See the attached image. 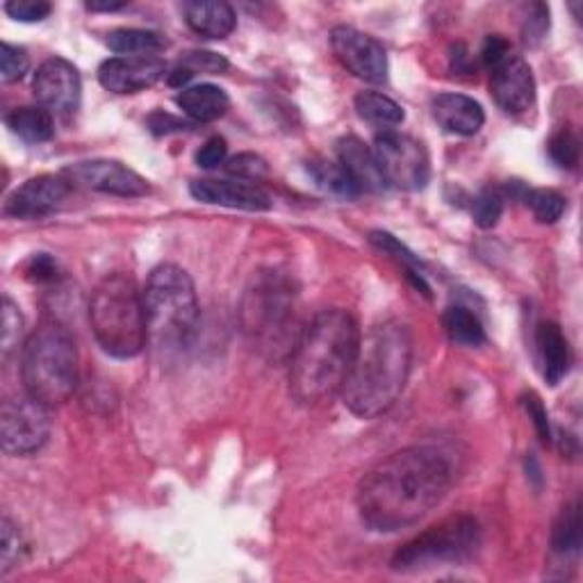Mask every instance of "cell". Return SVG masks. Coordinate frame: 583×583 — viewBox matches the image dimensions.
Instances as JSON below:
<instances>
[{
  "instance_id": "44dd1931",
  "label": "cell",
  "mask_w": 583,
  "mask_h": 583,
  "mask_svg": "<svg viewBox=\"0 0 583 583\" xmlns=\"http://www.w3.org/2000/svg\"><path fill=\"white\" fill-rule=\"evenodd\" d=\"M537 353H541L543 376L549 386H558L570 372L572 365V351L570 342L554 322H543L535 333Z\"/></svg>"
},
{
  "instance_id": "277c9868",
  "label": "cell",
  "mask_w": 583,
  "mask_h": 583,
  "mask_svg": "<svg viewBox=\"0 0 583 583\" xmlns=\"http://www.w3.org/2000/svg\"><path fill=\"white\" fill-rule=\"evenodd\" d=\"M89 324L101 349L119 361L140 355L148 340L144 297L128 274H107L89 299Z\"/></svg>"
},
{
  "instance_id": "2e32d148",
  "label": "cell",
  "mask_w": 583,
  "mask_h": 583,
  "mask_svg": "<svg viewBox=\"0 0 583 583\" xmlns=\"http://www.w3.org/2000/svg\"><path fill=\"white\" fill-rule=\"evenodd\" d=\"M490 92L506 115H522L535 103V78L520 57H508L490 72Z\"/></svg>"
},
{
  "instance_id": "ac0fdd59",
  "label": "cell",
  "mask_w": 583,
  "mask_h": 583,
  "mask_svg": "<svg viewBox=\"0 0 583 583\" xmlns=\"http://www.w3.org/2000/svg\"><path fill=\"white\" fill-rule=\"evenodd\" d=\"M431 112L442 130L461 134V138H472L485 124V112L481 103L456 92L436 96L431 103Z\"/></svg>"
},
{
  "instance_id": "484cf974",
  "label": "cell",
  "mask_w": 583,
  "mask_h": 583,
  "mask_svg": "<svg viewBox=\"0 0 583 583\" xmlns=\"http://www.w3.org/2000/svg\"><path fill=\"white\" fill-rule=\"evenodd\" d=\"M355 109H358V115H361V119L370 121L372 126L386 128V130L403 124V119H406V115H403V107L380 92L358 94Z\"/></svg>"
},
{
  "instance_id": "3957f363",
  "label": "cell",
  "mask_w": 583,
  "mask_h": 583,
  "mask_svg": "<svg viewBox=\"0 0 583 583\" xmlns=\"http://www.w3.org/2000/svg\"><path fill=\"white\" fill-rule=\"evenodd\" d=\"M413 367V335L406 324L388 320L361 340L355 363L345 380L342 399L361 419L386 415L399 401Z\"/></svg>"
},
{
  "instance_id": "7402d4cb",
  "label": "cell",
  "mask_w": 583,
  "mask_h": 583,
  "mask_svg": "<svg viewBox=\"0 0 583 583\" xmlns=\"http://www.w3.org/2000/svg\"><path fill=\"white\" fill-rule=\"evenodd\" d=\"M176 105L196 124H212L226 115L231 107L229 94L217 85H194L181 89L176 96Z\"/></svg>"
},
{
  "instance_id": "f546056e",
  "label": "cell",
  "mask_w": 583,
  "mask_h": 583,
  "mask_svg": "<svg viewBox=\"0 0 583 583\" xmlns=\"http://www.w3.org/2000/svg\"><path fill=\"white\" fill-rule=\"evenodd\" d=\"M370 239H372L374 246H378L380 251H384V254H388V256L397 258L399 262L406 264V267H409V272H411V276H413V281H415V285L424 289V295H429V285L424 283V276L419 274V264H422V262L406 249V246H403L394 235H390V233H386V231H374Z\"/></svg>"
},
{
  "instance_id": "4316f807",
  "label": "cell",
  "mask_w": 583,
  "mask_h": 583,
  "mask_svg": "<svg viewBox=\"0 0 583 583\" xmlns=\"http://www.w3.org/2000/svg\"><path fill=\"white\" fill-rule=\"evenodd\" d=\"M552 549L558 556H576L581 549V504L579 500L560 510L552 529Z\"/></svg>"
},
{
  "instance_id": "e0dca14e",
  "label": "cell",
  "mask_w": 583,
  "mask_h": 583,
  "mask_svg": "<svg viewBox=\"0 0 583 583\" xmlns=\"http://www.w3.org/2000/svg\"><path fill=\"white\" fill-rule=\"evenodd\" d=\"M190 194L208 206H221L246 212H264L272 208V196L260 185L246 181H215V178H200L190 183Z\"/></svg>"
},
{
  "instance_id": "7a4b0ae2",
  "label": "cell",
  "mask_w": 583,
  "mask_h": 583,
  "mask_svg": "<svg viewBox=\"0 0 583 583\" xmlns=\"http://www.w3.org/2000/svg\"><path fill=\"white\" fill-rule=\"evenodd\" d=\"M361 340V328L351 312L340 308L318 312L292 347V397L306 406H315L342 392Z\"/></svg>"
},
{
  "instance_id": "8d00e7d4",
  "label": "cell",
  "mask_w": 583,
  "mask_h": 583,
  "mask_svg": "<svg viewBox=\"0 0 583 583\" xmlns=\"http://www.w3.org/2000/svg\"><path fill=\"white\" fill-rule=\"evenodd\" d=\"M5 12L21 24H39L53 12V5L47 0H10Z\"/></svg>"
},
{
  "instance_id": "9c48e42d",
  "label": "cell",
  "mask_w": 583,
  "mask_h": 583,
  "mask_svg": "<svg viewBox=\"0 0 583 583\" xmlns=\"http://www.w3.org/2000/svg\"><path fill=\"white\" fill-rule=\"evenodd\" d=\"M374 158L386 185L401 192H419L431 181V160L424 144L411 134L384 130L374 142Z\"/></svg>"
},
{
  "instance_id": "60d3db41",
  "label": "cell",
  "mask_w": 583,
  "mask_h": 583,
  "mask_svg": "<svg viewBox=\"0 0 583 583\" xmlns=\"http://www.w3.org/2000/svg\"><path fill=\"white\" fill-rule=\"evenodd\" d=\"M226 155H229L226 140L219 138V134H215V138H210L204 146L198 148V153H196V165L200 169H215V167L226 163Z\"/></svg>"
},
{
  "instance_id": "7bdbcfd3",
  "label": "cell",
  "mask_w": 583,
  "mask_h": 583,
  "mask_svg": "<svg viewBox=\"0 0 583 583\" xmlns=\"http://www.w3.org/2000/svg\"><path fill=\"white\" fill-rule=\"evenodd\" d=\"M26 274L33 283H51L57 278V262L49 254H39L30 260Z\"/></svg>"
},
{
  "instance_id": "d6a6232c",
  "label": "cell",
  "mask_w": 583,
  "mask_h": 583,
  "mask_svg": "<svg viewBox=\"0 0 583 583\" xmlns=\"http://www.w3.org/2000/svg\"><path fill=\"white\" fill-rule=\"evenodd\" d=\"M30 69V57L24 49L12 47V43L3 41L0 47V80L5 85L18 82Z\"/></svg>"
},
{
  "instance_id": "ab89813d",
  "label": "cell",
  "mask_w": 583,
  "mask_h": 583,
  "mask_svg": "<svg viewBox=\"0 0 583 583\" xmlns=\"http://www.w3.org/2000/svg\"><path fill=\"white\" fill-rule=\"evenodd\" d=\"M522 406L529 413V417L533 419L535 431H537V436H541V440L545 444L552 442V426H549V415H547V411L543 406V399L537 397L535 392H527L522 397Z\"/></svg>"
},
{
  "instance_id": "74e56055",
  "label": "cell",
  "mask_w": 583,
  "mask_h": 583,
  "mask_svg": "<svg viewBox=\"0 0 583 583\" xmlns=\"http://www.w3.org/2000/svg\"><path fill=\"white\" fill-rule=\"evenodd\" d=\"M183 69H187L192 76L196 74H223L229 69V62L226 57H221L217 53H210V51H194V53H187L181 62Z\"/></svg>"
},
{
  "instance_id": "8992f818",
  "label": "cell",
  "mask_w": 583,
  "mask_h": 583,
  "mask_svg": "<svg viewBox=\"0 0 583 583\" xmlns=\"http://www.w3.org/2000/svg\"><path fill=\"white\" fill-rule=\"evenodd\" d=\"M148 338L160 347H185L198 328V297L192 276L178 264H160L142 289Z\"/></svg>"
},
{
  "instance_id": "f6af8a7d",
  "label": "cell",
  "mask_w": 583,
  "mask_h": 583,
  "mask_svg": "<svg viewBox=\"0 0 583 583\" xmlns=\"http://www.w3.org/2000/svg\"><path fill=\"white\" fill-rule=\"evenodd\" d=\"M124 8L126 3H107V0H92V3H87V10L92 12H117Z\"/></svg>"
},
{
  "instance_id": "30bf717a",
  "label": "cell",
  "mask_w": 583,
  "mask_h": 583,
  "mask_svg": "<svg viewBox=\"0 0 583 583\" xmlns=\"http://www.w3.org/2000/svg\"><path fill=\"white\" fill-rule=\"evenodd\" d=\"M51 409L28 392L3 403L0 415V442L8 456L37 454L51 438Z\"/></svg>"
},
{
  "instance_id": "ffe728a7",
  "label": "cell",
  "mask_w": 583,
  "mask_h": 583,
  "mask_svg": "<svg viewBox=\"0 0 583 583\" xmlns=\"http://www.w3.org/2000/svg\"><path fill=\"white\" fill-rule=\"evenodd\" d=\"M181 10L187 26L206 39H226L237 28V14L223 0H192Z\"/></svg>"
},
{
  "instance_id": "6da1fadb",
  "label": "cell",
  "mask_w": 583,
  "mask_h": 583,
  "mask_svg": "<svg viewBox=\"0 0 583 583\" xmlns=\"http://www.w3.org/2000/svg\"><path fill=\"white\" fill-rule=\"evenodd\" d=\"M454 477L452 454L436 444L406 446L376 463L358 483V515L378 533L409 529L444 500Z\"/></svg>"
},
{
  "instance_id": "ee69618b",
  "label": "cell",
  "mask_w": 583,
  "mask_h": 583,
  "mask_svg": "<svg viewBox=\"0 0 583 583\" xmlns=\"http://www.w3.org/2000/svg\"><path fill=\"white\" fill-rule=\"evenodd\" d=\"M148 126L155 134H167L171 130H181L185 128V124L181 119H176L171 115H165V112H155V115L148 117Z\"/></svg>"
},
{
  "instance_id": "5bb4252c",
  "label": "cell",
  "mask_w": 583,
  "mask_h": 583,
  "mask_svg": "<svg viewBox=\"0 0 583 583\" xmlns=\"http://www.w3.org/2000/svg\"><path fill=\"white\" fill-rule=\"evenodd\" d=\"M74 185L62 173L51 176L43 173L30 178L21 187H16L5 200V215L12 219H41L49 217L72 194Z\"/></svg>"
},
{
  "instance_id": "f1b7e54d",
  "label": "cell",
  "mask_w": 583,
  "mask_h": 583,
  "mask_svg": "<svg viewBox=\"0 0 583 583\" xmlns=\"http://www.w3.org/2000/svg\"><path fill=\"white\" fill-rule=\"evenodd\" d=\"M524 200L541 223H556L566 212V196L556 190H529Z\"/></svg>"
},
{
  "instance_id": "52a82bcc",
  "label": "cell",
  "mask_w": 583,
  "mask_h": 583,
  "mask_svg": "<svg viewBox=\"0 0 583 583\" xmlns=\"http://www.w3.org/2000/svg\"><path fill=\"white\" fill-rule=\"evenodd\" d=\"M481 545V527L469 515H456L431 529H426L392 556V568L409 572L440 563H458Z\"/></svg>"
},
{
  "instance_id": "e575fe53",
  "label": "cell",
  "mask_w": 583,
  "mask_h": 583,
  "mask_svg": "<svg viewBox=\"0 0 583 583\" xmlns=\"http://www.w3.org/2000/svg\"><path fill=\"white\" fill-rule=\"evenodd\" d=\"M24 328H26V320L24 315H21L18 306L10 297H5L3 299V353L5 358L21 345Z\"/></svg>"
},
{
  "instance_id": "836d02e7",
  "label": "cell",
  "mask_w": 583,
  "mask_h": 583,
  "mask_svg": "<svg viewBox=\"0 0 583 583\" xmlns=\"http://www.w3.org/2000/svg\"><path fill=\"white\" fill-rule=\"evenodd\" d=\"M226 171L231 176H235L237 181H246V183H260L262 178H267L269 167L267 163L256 153H239L235 158H231L226 163Z\"/></svg>"
},
{
  "instance_id": "9a60e30c",
  "label": "cell",
  "mask_w": 583,
  "mask_h": 583,
  "mask_svg": "<svg viewBox=\"0 0 583 583\" xmlns=\"http://www.w3.org/2000/svg\"><path fill=\"white\" fill-rule=\"evenodd\" d=\"M167 74V62L155 55L109 57L101 64L99 82L112 94H138L158 85Z\"/></svg>"
},
{
  "instance_id": "b9f144b4",
  "label": "cell",
  "mask_w": 583,
  "mask_h": 583,
  "mask_svg": "<svg viewBox=\"0 0 583 583\" xmlns=\"http://www.w3.org/2000/svg\"><path fill=\"white\" fill-rule=\"evenodd\" d=\"M508 57H510V43L502 35H490L483 41L481 62L488 66L490 72L495 69V66H500L504 60H508Z\"/></svg>"
},
{
  "instance_id": "83f0119b",
  "label": "cell",
  "mask_w": 583,
  "mask_h": 583,
  "mask_svg": "<svg viewBox=\"0 0 583 583\" xmlns=\"http://www.w3.org/2000/svg\"><path fill=\"white\" fill-rule=\"evenodd\" d=\"M308 173L315 178V183L331 192L338 194L345 198H353L361 194V190L355 187V183L349 178V173L345 171V167L340 163H331V160H312L308 163Z\"/></svg>"
},
{
  "instance_id": "603a6c76",
  "label": "cell",
  "mask_w": 583,
  "mask_h": 583,
  "mask_svg": "<svg viewBox=\"0 0 583 583\" xmlns=\"http://www.w3.org/2000/svg\"><path fill=\"white\" fill-rule=\"evenodd\" d=\"M5 124L18 140H24L28 144H43L55 134L53 115L41 105H26L12 109L5 117Z\"/></svg>"
},
{
  "instance_id": "8fae6325",
  "label": "cell",
  "mask_w": 583,
  "mask_h": 583,
  "mask_svg": "<svg viewBox=\"0 0 583 583\" xmlns=\"http://www.w3.org/2000/svg\"><path fill=\"white\" fill-rule=\"evenodd\" d=\"M331 49L355 78L372 85L388 80V53L384 43L372 35L351 26H335L331 33Z\"/></svg>"
},
{
  "instance_id": "1f68e13d",
  "label": "cell",
  "mask_w": 583,
  "mask_h": 583,
  "mask_svg": "<svg viewBox=\"0 0 583 583\" xmlns=\"http://www.w3.org/2000/svg\"><path fill=\"white\" fill-rule=\"evenodd\" d=\"M504 212V196L497 190H483L472 204V217L479 229H492L497 226V221L502 219Z\"/></svg>"
},
{
  "instance_id": "7c38bea8",
  "label": "cell",
  "mask_w": 583,
  "mask_h": 583,
  "mask_svg": "<svg viewBox=\"0 0 583 583\" xmlns=\"http://www.w3.org/2000/svg\"><path fill=\"white\" fill-rule=\"evenodd\" d=\"M33 92L41 107L51 115L72 117L80 107L82 82L76 66L64 57H51L39 64L33 80Z\"/></svg>"
},
{
  "instance_id": "cb8c5ba5",
  "label": "cell",
  "mask_w": 583,
  "mask_h": 583,
  "mask_svg": "<svg viewBox=\"0 0 583 583\" xmlns=\"http://www.w3.org/2000/svg\"><path fill=\"white\" fill-rule=\"evenodd\" d=\"M107 49L117 53L119 57H140V55H155L169 47V41L153 30L140 28H117L112 30L105 39Z\"/></svg>"
},
{
  "instance_id": "5b68a950",
  "label": "cell",
  "mask_w": 583,
  "mask_h": 583,
  "mask_svg": "<svg viewBox=\"0 0 583 583\" xmlns=\"http://www.w3.org/2000/svg\"><path fill=\"white\" fill-rule=\"evenodd\" d=\"M21 378L26 392L49 409L72 399L78 386V349L69 328L43 322L28 335L21 353Z\"/></svg>"
},
{
  "instance_id": "4fadbf2b",
  "label": "cell",
  "mask_w": 583,
  "mask_h": 583,
  "mask_svg": "<svg viewBox=\"0 0 583 583\" xmlns=\"http://www.w3.org/2000/svg\"><path fill=\"white\" fill-rule=\"evenodd\" d=\"M62 176L72 185H80V187L94 190L101 194L124 196V198H138V196L148 194V183L144 181V178L117 160L76 163L72 167H66Z\"/></svg>"
},
{
  "instance_id": "4dcf8cb0",
  "label": "cell",
  "mask_w": 583,
  "mask_h": 583,
  "mask_svg": "<svg viewBox=\"0 0 583 583\" xmlns=\"http://www.w3.org/2000/svg\"><path fill=\"white\" fill-rule=\"evenodd\" d=\"M549 158L560 167V169H574L579 165V138L570 128H560L554 138L549 140Z\"/></svg>"
},
{
  "instance_id": "d4e9b609",
  "label": "cell",
  "mask_w": 583,
  "mask_h": 583,
  "mask_svg": "<svg viewBox=\"0 0 583 583\" xmlns=\"http://www.w3.org/2000/svg\"><path fill=\"white\" fill-rule=\"evenodd\" d=\"M450 340L461 347H481L485 342V328L472 310L465 306H450L442 318Z\"/></svg>"
},
{
  "instance_id": "d590c367",
  "label": "cell",
  "mask_w": 583,
  "mask_h": 583,
  "mask_svg": "<svg viewBox=\"0 0 583 583\" xmlns=\"http://www.w3.org/2000/svg\"><path fill=\"white\" fill-rule=\"evenodd\" d=\"M0 531H3V552H0L3 554L0 556L3 558V568H0V572L8 574L18 563L21 554H24L26 547H24V537H21L16 524L8 518V515L3 518V522H0Z\"/></svg>"
},
{
  "instance_id": "d6986e66",
  "label": "cell",
  "mask_w": 583,
  "mask_h": 583,
  "mask_svg": "<svg viewBox=\"0 0 583 583\" xmlns=\"http://www.w3.org/2000/svg\"><path fill=\"white\" fill-rule=\"evenodd\" d=\"M338 163L361 192H380L388 187L384 176H380L374 151L355 134H347L338 142Z\"/></svg>"
},
{
  "instance_id": "ba28073f",
  "label": "cell",
  "mask_w": 583,
  "mask_h": 583,
  "mask_svg": "<svg viewBox=\"0 0 583 583\" xmlns=\"http://www.w3.org/2000/svg\"><path fill=\"white\" fill-rule=\"evenodd\" d=\"M295 312V292L276 274H262L246 289L242 303V324L254 340L267 349L281 347Z\"/></svg>"
},
{
  "instance_id": "f35d334b",
  "label": "cell",
  "mask_w": 583,
  "mask_h": 583,
  "mask_svg": "<svg viewBox=\"0 0 583 583\" xmlns=\"http://www.w3.org/2000/svg\"><path fill=\"white\" fill-rule=\"evenodd\" d=\"M547 30H549V8L543 5V3H533L529 8V14H527L524 26H522L524 41L527 43H537L545 37Z\"/></svg>"
}]
</instances>
